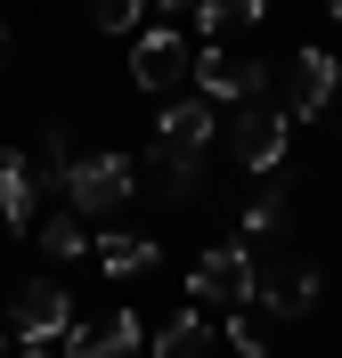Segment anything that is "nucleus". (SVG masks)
<instances>
[{"mask_svg": "<svg viewBox=\"0 0 342 358\" xmlns=\"http://www.w3.org/2000/svg\"><path fill=\"white\" fill-rule=\"evenodd\" d=\"M204 350H212V326L187 310V317H171V326L155 334V350H147V358H204Z\"/></svg>", "mask_w": 342, "mask_h": 358, "instance_id": "nucleus-12", "label": "nucleus"}, {"mask_svg": "<svg viewBox=\"0 0 342 358\" xmlns=\"http://www.w3.org/2000/svg\"><path fill=\"white\" fill-rule=\"evenodd\" d=\"M277 220H285V187H277V179H269V187H261V203H252V212H245V228H252V236H269Z\"/></svg>", "mask_w": 342, "mask_h": 358, "instance_id": "nucleus-17", "label": "nucleus"}, {"mask_svg": "<svg viewBox=\"0 0 342 358\" xmlns=\"http://www.w3.org/2000/svg\"><path fill=\"white\" fill-rule=\"evenodd\" d=\"M196 90H204V106H252L269 90V66H252L236 49H204L196 57Z\"/></svg>", "mask_w": 342, "mask_h": 358, "instance_id": "nucleus-3", "label": "nucleus"}, {"mask_svg": "<svg viewBox=\"0 0 342 358\" xmlns=\"http://www.w3.org/2000/svg\"><path fill=\"white\" fill-rule=\"evenodd\" d=\"M98 350H106V358H131L138 350V317L131 310H106V317H98Z\"/></svg>", "mask_w": 342, "mask_h": 358, "instance_id": "nucleus-15", "label": "nucleus"}, {"mask_svg": "<svg viewBox=\"0 0 342 358\" xmlns=\"http://www.w3.org/2000/svg\"><path fill=\"white\" fill-rule=\"evenodd\" d=\"M155 8L163 17H196V0H155Z\"/></svg>", "mask_w": 342, "mask_h": 358, "instance_id": "nucleus-21", "label": "nucleus"}, {"mask_svg": "<svg viewBox=\"0 0 342 358\" xmlns=\"http://www.w3.org/2000/svg\"><path fill=\"white\" fill-rule=\"evenodd\" d=\"M57 342H66V350H57V358H106V350H98V326H66V334H57Z\"/></svg>", "mask_w": 342, "mask_h": 358, "instance_id": "nucleus-20", "label": "nucleus"}, {"mask_svg": "<svg viewBox=\"0 0 342 358\" xmlns=\"http://www.w3.org/2000/svg\"><path fill=\"white\" fill-rule=\"evenodd\" d=\"M252 301L269 317H301L310 301H318V268H301V261H252Z\"/></svg>", "mask_w": 342, "mask_h": 358, "instance_id": "nucleus-6", "label": "nucleus"}, {"mask_svg": "<svg viewBox=\"0 0 342 358\" xmlns=\"http://www.w3.org/2000/svg\"><path fill=\"white\" fill-rule=\"evenodd\" d=\"M41 245L57 252V261H82L98 236H90V220H82V212H49V220H41Z\"/></svg>", "mask_w": 342, "mask_h": 358, "instance_id": "nucleus-13", "label": "nucleus"}, {"mask_svg": "<svg viewBox=\"0 0 342 358\" xmlns=\"http://www.w3.org/2000/svg\"><path fill=\"white\" fill-rule=\"evenodd\" d=\"M8 326H17L24 342H57V334L73 326V301H66V285H49V277L17 285V310H8Z\"/></svg>", "mask_w": 342, "mask_h": 358, "instance_id": "nucleus-7", "label": "nucleus"}, {"mask_svg": "<svg viewBox=\"0 0 342 358\" xmlns=\"http://www.w3.org/2000/svg\"><path fill=\"white\" fill-rule=\"evenodd\" d=\"M155 147L196 163V155L212 147V106H204V98H171V106L155 114Z\"/></svg>", "mask_w": 342, "mask_h": 358, "instance_id": "nucleus-8", "label": "nucleus"}, {"mask_svg": "<svg viewBox=\"0 0 342 358\" xmlns=\"http://www.w3.org/2000/svg\"><path fill=\"white\" fill-rule=\"evenodd\" d=\"M187 293H196V301H228V310H245V301H252V252H245V245H212L204 261L187 268Z\"/></svg>", "mask_w": 342, "mask_h": 358, "instance_id": "nucleus-5", "label": "nucleus"}, {"mask_svg": "<svg viewBox=\"0 0 342 358\" xmlns=\"http://www.w3.org/2000/svg\"><path fill=\"white\" fill-rule=\"evenodd\" d=\"M334 82H342V66H334V49H301L294 57V90H285V114H326V98H334Z\"/></svg>", "mask_w": 342, "mask_h": 358, "instance_id": "nucleus-9", "label": "nucleus"}, {"mask_svg": "<svg viewBox=\"0 0 342 358\" xmlns=\"http://www.w3.org/2000/svg\"><path fill=\"white\" fill-rule=\"evenodd\" d=\"M252 17H261V0H196V24H204L212 41L236 33V24H252Z\"/></svg>", "mask_w": 342, "mask_h": 358, "instance_id": "nucleus-14", "label": "nucleus"}, {"mask_svg": "<svg viewBox=\"0 0 342 358\" xmlns=\"http://www.w3.org/2000/svg\"><path fill=\"white\" fill-rule=\"evenodd\" d=\"M33 212H41V203H33V163H24V155H0V220L24 236Z\"/></svg>", "mask_w": 342, "mask_h": 358, "instance_id": "nucleus-10", "label": "nucleus"}, {"mask_svg": "<svg viewBox=\"0 0 342 358\" xmlns=\"http://www.w3.org/2000/svg\"><path fill=\"white\" fill-rule=\"evenodd\" d=\"M334 24H342V0H334Z\"/></svg>", "mask_w": 342, "mask_h": 358, "instance_id": "nucleus-23", "label": "nucleus"}, {"mask_svg": "<svg viewBox=\"0 0 342 358\" xmlns=\"http://www.w3.org/2000/svg\"><path fill=\"white\" fill-rule=\"evenodd\" d=\"M24 358H57V342H24Z\"/></svg>", "mask_w": 342, "mask_h": 358, "instance_id": "nucleus-22", "label": "nucleus"}, {"mask_svg": "<svg viewBox=\"0 0 342 358\" xmlns=\"http://www.w3.org/2000/svg\"><path fill=\"white\" fill-rule=\"evenodd\" d=\"M155 179L171 187V196H187V187H196V163L187 155H155Z\"/></svg>", "mask_w": 342, "mask_h": 358, "instance_id": "nucleus-19", "label": "nucleus"}, {"mask_svg": "<svg viewBox=\"0 0 342 358\" xmlns=\"http://www.w3.org/2000/svg\"><path fill=\"white\" fill-rule=\"evenodd\" d=\"M131 187H138L131 155H73V171H66V212H82V220H114V212L131 203Z\"/></svg>", "mask_w": 342, "mask_h": 358, "instance_id": "nucleus-1", "label": "nucleus"}, {"mask_svg": "<svg viewBox=\"0 0 342 358\" xmlns=\"http://www.w3.org/2000/svg\"><path fill=\"white\" fill-rule=\"evenodd\" d=\"M138 8H147V0H90V17L106 24V33H131V24H138Z\"/></svg>", "mask_w": 342, "mask_h": 358, "instance_id": "nucleus-18", "label": "nucleus"}, {"mask_svg": "<svg viewBox=\"0 0 342 358\" xmlns=\"http://www.w3.org/2000/svg\"><path fill=\"white\" fill-rule=\"evenodd\" d=\"M131 73H138V90H155L163 106H171V90H187V82H196V49H187L171 24H155V33L131 49Z\"/></svg>", "mask_w": 342, "mask_h": 358, "instance_id": "nucleus-2", "label": "nucleus"}, {"mask_svg": "<svg viewBox=\"0 0 342 358\" xmlns=\"http://www.w3.org/2000/svg\"><path fill=\"white\" fill-rule=\"evenodd\" d=\"M98 261H106V277H138V268H155V236H138V228H114V236H98Z\"/></svg>", "mask_w": 342, "mask_h": 358, "instance_id": "nucleus-11", "label": "nucleus"}, {"mask_svg": "<svg viewBox=\"0 0 342 358\" xmlns=\"http://www.w3.org/2000/svg\"><path fill=\"white\" fill-rule=\"evenodd\" d=\"M285 131H294L285 106H236V163L261 171V179H277V163H285Z\"/></svg>", "mask_w": 342, "mask_h": 358, "instance_id": "nucleus-4", "label": "nucleus"}, {"mask_svg": "<svg viewBox=\"0 0 342 358\" xmlns=\"http://www.w3.org/2000/svg\"><path fill=\"white\" fill-rule=\"evenodd\" d=\"M228 350H236V358H269V342H261V317H245V310L228 317Z\"/></svg>", "mask_w": 342, "mask_h": 358, "instance_id": "nucleus-16", "label": "nucleus"}]
</instances>
